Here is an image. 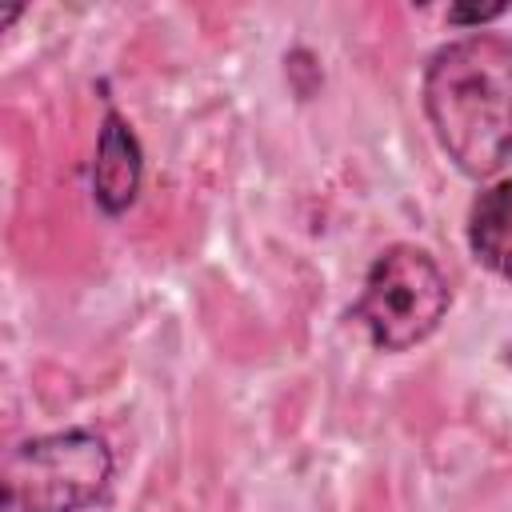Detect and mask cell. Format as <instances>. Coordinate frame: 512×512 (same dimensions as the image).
I'll return each instance as SVG.
<instances>
[{"label":"cell","mask_w":512,"mask_h":512,"mask_svg":"<svg viewBox=\"0 0 512 512\" xmlns=\"http://www.w3.org/2000/svg\"><path fill=\"white\" fill-rule=\"evenodd\" d=\"M424 116L444 156L472 180L496 176L512 156V40L468 32L424 64Z\"/></svg>","instance_id":"cell-1"},{"label":"cell","mask_w":512,"mask_h":512,"mask_svg":"<svg viewBox=\"0 0 512 512\" xmlns=\"http://www.w3.org/2000/svg\"><path fill=\"white\" fill-rule=\"evenodd\" d=\"M112 448L92 428L28 436L4 456V512H84L112 488Z\"/></svg>","instance_id":"cell-2"},{"label":"cell","mask_w":512,"mask_h":512,"mask_svg":"<svg viewBox=\"0 0 512 512\" xmlns=\"http://www.w3.org/2000/svg\"><path fill=\"white\" fill-rule=\"evenodd\" d=\"M448 304L452 288L436 256L420 244L400 240L368 264L348 320H356L380 352H408L440 328Z\"/></svg>","instance_id":"cell-3"},{"label":"cell","mask_w":512,"mask_h":512,"mask_svg":"<svg viewBox=\"0 0 512 512\" xmlns=\"http://www.w3.org/2000/svg\"><path fill=\"white\" fill-rule=\"evenodd\" d=\"M144 176V148L132 132V124L108 104L96 136V160H92V196L104 216H120L136 204Z\"/></svg>","instance_id":"cell-4"},{"label":"cell","mask_w":512,"mask_h":512,"mask_svg":"<svg viewBox=\"0 0 512 512\" xmlns=\"http://www.w3.org/2000/svg\"><path fill=\"white\" fill-rule=\"evenodd\" d=\"M468 248L476 256V264L512 280V180H500L472 200Z\"/></svg>","instance_id":"cell-5"},{"label":"cell","mask_w":512,"mask_h":512,"mask_svg":"<svg viewBox=\"0 0 512 512\" xmlns=\"http://www.w3.org/2000/svg\"><path fill=\"white\" fill-rule=\"evenodd\" d=\"M504 12H508V4H452V8H448V24L484 32V24L500 20Z\"/></svg>","instance_id":"cell-6"},{"label":"cell","mask_w":512,"mask_h":512,"mask_svg":"<svg viewBox=\"0 0 512 512\" xmlns=\"http://www.w3.org/2000/svg\"><path fill=\"white\" fill-rule=\"evenodd\" d=\"M20 12H24V8H4V12H0V28H8V24L20 16Z\"/></svg>","instance_id":"cell-7"}]
</instances>
